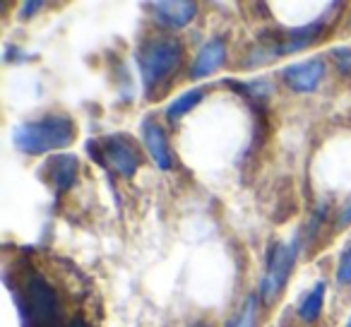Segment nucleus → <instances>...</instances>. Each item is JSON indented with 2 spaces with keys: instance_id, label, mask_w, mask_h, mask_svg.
Returning a JSON list of instances; mask_svg holds the SVG:
<instances>
[{
  "instance_id": "1",
  "label": "nucleus",
  "mask_w": 351,
  "mask_h": 327,
  "mask_svg": "<svg viewBox=\"0 0 351 327\" xmlns=\"http://www.w3.org/2000/svg\"><path fill=\"white\" fill-rule=\"evenodd\" d=\"M22 327H70L75 317H68L58 289L36 267L27 265L17 272V284H10Z\"/></svg>"
},
{
  "instance_id": "2",
  "label": "nucleus",
  "mask_w": 351,
  "mask_h": 327,
  "mask_svg": "<svg viewBox=\"0 0 351 327\" xmlns=\"http://www.w3.org/2000/svg\"><path fill=\"white\" fill-rule=\"evenodd\" d=\"M75 135H77V128L73 118L65 113H49L36 121L20 123L12 132V142L25 154L41 156L70 147L75 142Z\"/></svg>"
},
{
  "instance_id": "3",
  "label": "nucleus",
  "mask_w": 351,
  "mask_h": 327,
  "mask_svg": "<svg viewBox=\"0 0 351 327\" xmlns=\"http://www.w3.org/2000/svg\"><path fill=\"white\" fill-rule=\"evenodd\" d=\"M137 65H140L145 94L149 99L156 97L154 89L161 92V87H166L183 65V44L176 36L149 39L137 51Z\"/></svg>"
},
{
  "instance_id": "4",
  "label": "nucleus",
  "mask_w": 351,
  "mask_h": 327,
  "mask_svg": "<svg viewBox=\"0 0 351 327\" xmlns=\"http://www.w3.org/2000/svg\"><path fill=\"white\" fill-rule=\"evenodd\" d=\"M327 25L325 20H317L313 25L306 27H293V29H274L267 32V34L260 36L258 46L250 53L248 63L250 65H267L272 60L282 58V56L296 53V51H303L306 46H313L322 34H325Z\"/></svg>"
},
{
  "instance_id": "5",
  "label": "nucleus",
  "mask_w": 351,
  "mask_h": 327,
  "mask_svg": "<svg viewBox=\"0 0 351 327\" xmlns=\"http://www.w3.org/2000/svg\"><path fill=\"white\" fill-rule=\"evenodd\" d=\"M298 258V243L289 241V243H274L267 250V267L263 274V284H260V296L267 306H272L284 291L289 277L293 272V265Z\"/></svg>"
},
{
  "instance_id": "6",
  "label": "nucleus",
  "mask_w": 351,
  "mask_h": 327,
  "mask_svg": "<svg viewBox=\"0 0 351 327\" xmlns=\"http://www.w3.org/2000/svg\"><path fill=\"white\" fill-rule=\"evenodd\" d=\"M99 149H89L99 164L113 169L118 176L132 178L140 169V149H137L135 140L125 132H116V135H106L101 142H97Z\"/></svg>"
},
{
  "instance_id": "7",
  "label": "nucleus",
  "mask_w": 351,
  "mask_h": 327,
  "mask_svg": "<svg viewBox=\"0 0 351 327\" xmlns=\"http://www.w3.org/2000/svg\"><path fill=\"white\" fill-rule=\"evenodd\" d=\"M325 60L322 58H308L301 63H293L289 68L282 70L284 82L289 84V89H293L296 94H311L317 89V84L325 77Z\"/></svg>"
},
{
  "instance_id": "8",
  "label": "nucleus",
  "mask_w": 351,
  "mask_h": 327,
  "mask_svg": "<svg viewBox=\"0 0 351 327\" xmlns=\"http://www.w3.org/2000/svg\"><path fill=\"white\" fill-rule=\"evenodd\" d=\"M149 8L154 12L156 22L171 32L188 27L197 15V5L191 0H156Z\"/></svg>"
},
{
  "instance_id": "9",
  "label": "nucleus",
  "mask_w": 351,
  "mask_h": 327,
  "mask_svg": "<svg viewBox=\"0 0 351 327\" xmlns=\"http://www.w3.org/2000/svg\"><path fill=\"white\" fill-rule=\"evenodd\" d=\"M142 140H145V147L149 152L152 161H154V167L161 169V171H171L173 169V154H171L169 137L154 118L142 121Z\"/></svg>"
},
{
  "instance_id": "10",
  "label": "nucleus",
  "mask_w": 351,
  "mask_h": 327,
  "mask_svg": "<svg viewBox=\"0 0 351 327\" xmlns=\"http://www.w3.org/2000/svg\"><path fill=\"white\" fill-rule=\"evenodd\" d=\"M224 60H226V41L215 36V39H210L197 51V58L191 68V77L193 80L210 77L212 73H217L224 65Z\"/></svg>"
},
{
  "instance_id": "11",
  "label": "nucleus",
  "mask_w": 351,
  "mask_h": 327,
  "mask_svg": "<svg viewBox=\"0 0 351 327\" xmlns=\"http://www.w3.org/2000/svg\"><path fill=\"white\" fill-rule=\"evenodd\" d=\"M49 167V183L60 193L70 191L77 181V173H80V159L73 154H58L46 164Z\"/></svg>"
},
{
  "instance_id": "12",
  "label": "nucleus",
  "mask_w": 351,
  "mask_h": 327,
  "mask_svg": "<svg viewBox=\"0 0 351 327\" xmlns=\"http://www.w3.org/2000/svg\"><path fill=\"white\" fill-rule=\"evenodd\" d=\"M325 291H327V284L315 282V287L303 296V301L298 303V317L303 322H315L320 317L322 306H325Z\"/></svg>"
},
{
  "instance_id": "13",
  "label": "nucleus",
  "mask_w": 351,
  "mask_h": 327,
  "mask_svg": "<svg viewBox=\"0 0 351 327\" xmlns=\"http://www.w3.org/2000/svg\"><path fill=\"white\" fill-rule=\"evenodd\" d=\"M202 99H205V89L202 87H195V89H191V92L181 94V97L173 99V101L169 104V108H166V118H169L171 123H178L183 116H188V113H191L193 108L202 101Z\"/></svg>"
},
{
  "instance_id": "14",
  "label": "nucleus",
  "mask_w": 351,
  "mask_h": 327,
  "mask_svg": "<svg viewBox=\"0 0 351 327\" xmlns=\"http://www.w3.org/2000/svg\"><path fill=\"white\" fill-rule=\"evenodd\" d=\"M258 313H260L258 296H255V293H250V296L245 298L243 306H241L239 315L231 317L226 327H258Z\"/></svg>"
},
{
  "instance_id": "15",
  "label": "nucleus",
  "mask_w": 351,
  "mask_h": 327,
  "mask_svg": "<svg viewBox=\"0 0 351 327\" xmlns=\"http://www.w3.org/2000/svg\"><path fill=\"white\" fill-rule=\"evenodd\" d=\"M337 284H351V245L341 253L339 263H337Z\"/></svg>"
},
{
  "instance_id": "16",
  "label": "nucleus",
  "mask_w": 351,
  "mask_h": 327,
  "mask_svg": "<svg viewBox=\"0 0 351 327\" xmlns=\"http://www.w3.org/2000/svg\"><path fill=\"white\" fill-rule=\"evenodd\" d=\"M332 58L337 60L341 73H349L351 70V49H332Z\"/></svg>"
},
{
  "instance_id": "17",
  "label": "nucleus",
  "mask_w": 351,
  "mask_h": 327,
  "mask_svg": "<svg viewBox=\"0 0 351 327\" xmlns=\"http://www.w3.org/2000/svg\"><path fill=\"white\" fill-rule=\"evenodd\" d=\"M41 8H44V3H25V5H22V17H32L34 15V10H41Z\"/></svg>"
},
{
  "instance_id": "18",
  "label": "nucleus",
  "mask_w": 351,
  "mask_h": 327,
  "mask_svg": "<svg viewBox=\"0 0 351 327\" xmlns=\"http://www.w3.org/2000/svg\"><path fill=\"white\" fill-rule=\"evenodd\" d=\"M346 327H351V317H349V320H346Z\"/></svg>"
},
{
  "instance_id": "19",
  "label": "nucleus",
  "mask_w": 351,
  "mask_h": 327,
  "mask_svg": "<svg viewBox=\"0 0 351 327\" xmlns=\"http://www.w3.org/2000/svg\"><path fill=\"white\" fill-rule=\"evenodd\" d=\"M200 327H202V325H200Z\"/></svg>"
}]
</instances>
